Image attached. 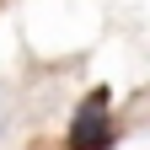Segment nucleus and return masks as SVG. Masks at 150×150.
<instances>
[{
    "instance_id": "f03ea898",
    "label": "nucleus",
    "mask_w": 150,
    "mask_h": 150,
    "mask_svg": "<svg viewBox=\"0 0 150 150\" xmlns=\"http://www.w3.org/2000/svg\"><path fill=\"white\" fill-rule=\"evenodd\" d=\"M0 139H6V118H0Z\"/></svg>"
},
{
    "instance_id": "f257e3e1",
    "label": "nucleus",
    "mask_w": 150,
    "mask_h": 150,
    "mask_svg": "<svg viewBox=\"0 0 150 150\" xmlns=\"http://www.w3.org/2000/svg\"><path fill=\"white\" fill-rule=\"evenodd\" d=\"M118 145V123H112V86H91L75 102L64 123V150H112Z\"/></svg>"
}]
</instances>
